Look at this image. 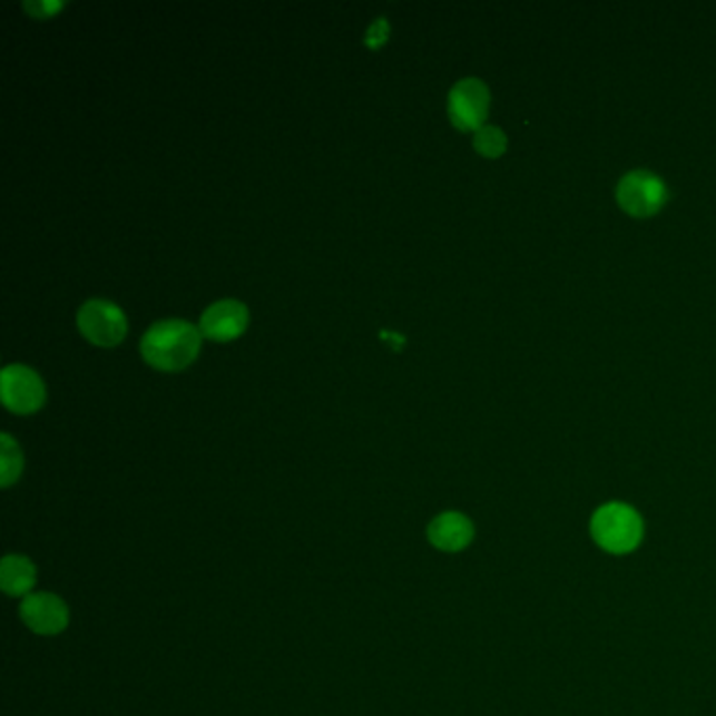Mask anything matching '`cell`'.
Masks as SVG:
<instances>
[{
  "label": "cell",
  "mask_w": 716,
  "mask_h": 716,
  "mask_svg": "<svg viewBox=\"0 0 716 716\" xmlns=\"http://www.w3.org/2000/svg\"><path fill=\"white\" fill-rule=\"evenodd\" d=\"M203 347L200 326L185 320H163L147 328L141 339V355L160 372H182L198 357Z\"/></svg>",
  "instance_id": "cell-1"
},
{
  "label": "cell",
  "mask_w": 716,
  "mask_h": 716,
  "mask_svg": "<svg viewBox=\"0 0 716 716\" xmlns=\"http://www.w3.org/2000/svg\"><path fill=\"white\" fill-rule=\"evenodd\" d=\"M590 533L597 547L611 555L632 552L644 540V519L625 502H609L590 519Z\"/></svg>",
  "instance_id": "cell-2"
},
{
  "label": "cell",
  "mask_w": 716,
  "mask_h": 716,
  "mask_svg": "<svg viewBox=\"0 0 716 716\" xmlns=\"http://www.w3.org/2000/svg\"><path fill=\"white\" fill-rule=\"evenodd\" d=\"M78 331L97 347H116L127 336V317L118 305L91 298L78 310Z\"/></svg>",
  "instance_id": "cell-3"
},
{
  "label": "cell",
  "mask_w": 716,
  "mask_h": 716,
  "mask_svg": "<svg viewBox=\"0 0 716 716\" xmlns=\"http://www.w3.org/2000/svg\"><path fill=\"white\" fill-rule=\"evenodd\" d=\"M0 395L4 408L13 414H32L45 404L47 391L32 367L11 364L2 370Z\"/></svg>",
  "instance_id": "cell-4"
},
{
  "label": "cell",
  "mask_w": 716,
  "mask_h": 716,
  "mask_svg": "<svg viewBox=\"0 0 716 716\" xmlns=\"http://www.w3.org/2000/svg\"><path fill=\"white\" fill-rule=\"evenodd\" d=\"M490 110V91L478 78H464L448 97V114L460 130H479Z\"/></svg>",
  "instance_id": "cell-5"
},
{
  "label": "cell",
  "mask_w": 716,
  "mask_h": 716,
  "mask_svg": "<svg viewBox=\"0 0 716 716\" xmlns=\"http://www.w3.org/2000/svg\"><path fill=\"white\" fill-rule=\"evenodd\" d=\"M23 625L42 637H56L70 625V609L56 592H32L21 599Z\"/></svg>",
  "instance_id": "cell-6"
},
{
  "label": "cell",
  "mask_w": 716,
  "mask_h": 716,
  "mask_svg": "<svg viewBox=\"0 0 716 716\" xmlns=\"http://www.w3.org/2000/svg\"><path fill=\"white\" fill-rule=\"evenodd\" d=\"M618 203L632 217H649L666 203V187L656 175L635 170L620 182Z\"/></svg>",
  "instance_id": "cell-7"
},
{
  "label": "cell",
  "mask_w": 716,
  "mask_h": 716,
  "mask_svg": "<svg viewBox=\"0 0 716 716\" xmlns=\"http://www.w3.org/2000/svg\"><path fill=\"white\" fill-rule=\"evenodd\" d=\"M248 328V310L236 298H223L213 303L200 317V332L206 339L227 343Z\"/></svg>",
  "instance_id": "cell-8"
},
{
  "label": "cell",
  "mask_w": 716,
  "mask_h": 716,
  "mask_svg": "<svg viewBox=\"0 0 716 716\" xmlns=\"http://www.w3.org/2000/svg\"><path fill=\"white\" fill-rule=\"evenodd\" d=\"M426 538L438 551L460 552L473 542L475 526L467 514L448 511L429 523Z\"/></svg>",
  "instance_id": "cell-9"
},
{
  "label": "cell",
  "mask_w": 716,
  "mask_h": 716,
  "mask_svg": "<svg viewBox=\"0 0 716 716\" xmlns=\"http://www.w3.org/2000/svg\"><path fill=\"white\" fill-rule=\"evenodd\" d=\"M37 585V568L23 555H7L0 563V588L9 597H28Z\"/></svg>",
  "instance_id": "cell-10"
},
{
  "label": "cell",
  "mask_w": 716,
  "mask_h": 716,
  "mask_svg": "<svg viewBox=\"0 0 716 716\" xmlns=\"http://www.w3.org/2000/svg\"><path fill=\"white\" fill-rule=\"evenodd\" d=\"M23 471V454L9 433L0 435V485L11 488Z\"/></svg>",
  "instance_id": "cell-11"
},
{
  "label": "cell",
  "mask_w": 716,
  "mask_h": 716,
  "mask_svg": "<svg viewBox=\"0 0 716 716\" xmlns=\"http://www.w3.org/2000/svg\"><path fill=\"white\" fill-rule=\"evenodd\" d=\"M475 149H478L481 156L485 158H498L504 154L507 149V137L502 130L497 129V127H481V129L475 130Z\"/></svg>",
  "instance_id": "cell-12"
},
{
  "label": "cell",
  "mask_w": 716,
  "mask_h": 716,
  "mask_svg": "<svg viewBox=\"0 0 716 716\" xmlns=\"http://www.w3.org/2000/svg\"><path fill=\"white\" fill-rule=\"evenodd\" d=\"M66 7V2L59 0H26L23 9L30 18L49 19L57 16L61 9Z\"/></svg>",
  "instance_id": "cell-13"
},
{
  "label": "cell",
  "mask_w": 716,
  "mask_h": 716,
  "mask_svg": "<svg viewBox=\"0 0 716 716\" xmlns=\"http://www.w3.org/2000/svg\"><path fill=\"white\" fill-rule=\"evenodd\" d=\"M386 40H389V21L385 18H379L367 28L364 42L372 51H376V49H381L385 45Z\"/></svg>",
  "instance_id": "cell-14"
}]
</instances>
